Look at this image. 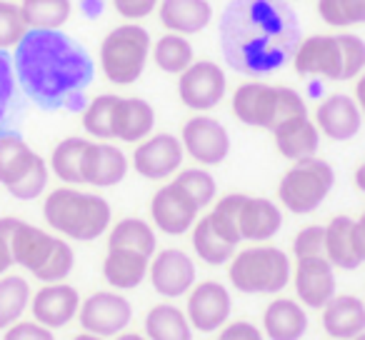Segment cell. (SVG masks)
<instances>
[{
  "label": "cell",
  "instance_id": "6da1fadb",
  "mask_svg": "<svg viewBox=\"0 0 365 340\" xmlns=\"http://www.w3.org/2000/svg\"><path fill=\"white\" fill-rule=\"evenodd\" d=\"M218 33L225 63L250 78L280 71L303 41L298 16L285 0H230Z\"/></svg>",
  "mask_w": 365,
  "mask_h": 340
},
{
  "label": "cell",
  "instance_id": "7a4b0ae2",
  "mask_svg": "<svg viewBox=\"0 0 365 340\" xmlns=\"http://www.w3.org/2000/svg\"><path fill=\"white\" fill-rule=\"evenodd\" d=\"M13 68L23 91L46 108L86 91L96 76L88 51L63 31H28L13 53Z\"/></svg>",
  "mask_w": 365,
  "mask_h": 340
},
{
  "label": "cell",
  "instance_id": "3957f363",
  "mask_svg": "<svg viewBox=\"0 0 365 340\" xmlns=\"http://www.w3.org/2000/svg\"><path fill=\"white\" fill-rule=\"evenodd\" d=\"M43 218L61 238L93 243L110 230L113 208L103 195L88 193L78 185H61L43 200Z\"/></svg>",
  "mask_w": 365,
  "mask_h": 340
},
{
  "label": "cell",
  "instance_id": "277c9868",
  "mask_svg": "<svg viewBox=\"0 0 365 340\" xmlns=\"http://www.w3.org/2000/svg\"><path fill=\"white\" fill-rule=\"evenodd\" d=\"M13 263L33 275L36 280L46 283H63L76 268V250L61 235L18 220L11 235Z\"/></svg>",
  "mask_w": 365,
  "mask_h": 340
},
{
  "label": "cell",
  "instance_id": "5b68a950",
  "mask_svg": "<svg viewBox=\"0 0 365 340\" xmlns=\"http://www.w3.org/2000/svg\"><path fill=\"white\" fill-rule=\"evenodd\" d=\"M228 280L243 295H280L293 280V260L278 245H248L230 258Z\"/></svg>",
  "mask_w": 365,
  "mask_h": 340
},
{
  "label": "cell",
  "instance_id": "8992f818",
  "mask_svg": "<svg viewBox=\"0 0 365 340\" xmlns=\"http://www.w3.org/2000/svg\"><path fill=\"white\" fill-rule=\"evenodd\" d=\"M230 108L243 125L263 128V130H273L278 123L308 113L303 96L295 88L268 86L260 81L240 83L230 98Z\"/></svg>",
  "mask_w": 365,
  "mask_h": 340
},
{
  "label": "cell",
  "instance_id": "52a82bcc",
  "mask_svg": "<svg viewBox=\"0 0 365 340\" xmlns=\"http://www.w3.org/2000/svg\"><path fill=\"white\" fill-rule=\"evenodd\" d=\"M51 168L18 133L0 135V185L16 200H36L46 193Z\"/></svg>",
  "mask_w": 365,
  "mask_h": 340
},
{
  "label": "cell",
  "instance_id": "ba28073f",
  "mask_svg": "<svg viewBox=\"0 0 365 340\" xmlns=\"http://www.w3.org/2000/svg\"><path fill=\"white\" fill-rule=\"evenodd\" d=\"M335 188V170L328 160L313 155L295 160L278 183V203L293 215L315 213Z\"/></svg>",
  "mask_w": 365,
  "mask_h": 340
},
{
  "label": "cell",
  "instance_id": "9c48e42d",
  "mask_svg": "<svg viewBox=\"0 0 365 340\" xmlns=\"http://www.w3.org/2000/svg\"><path fill=\"white\" fill-rule=\"evenodd\" d=\"M150 33L138 23H123L113 28L101 43L103 76L113 86H133L145 71L150 56Z\"/></svg>",
  "mask_w": 365,
  "mask_h": 340
},
{
  "label": "cell",
  "instance_id": "30bf717a",
  "mask_svg": "<svg viewBox=\"0 0 365 340\" xmlns=\"http://www.w3.org/2000/svg\"><path fill=\"white\" fill-rule=\"evenodd\" d=\"M78 323L83 333L113 340L115 335L125 333L128 325L133 323V303L118 290H98L83 298Z\"/></svg>",
  "mask_w": 365,
  "mask_h": 340
},
{
  "label": "cell",
  "instance_id": "8fae6325",
  "mask_svg": "<svg viewBox=\"0 0 365 340\" xmlns=\"http://www.w3.org/2000/svg\"><path fill=\"white\" fill-rule=\"evenodd\" d=\"M228 93L225 71L213 61H193L188 71L178 76V96L185 108L195 113H208L223 103Z\"/></svg>",
  "mask_w": 365,
  "mask_h": 340
},
{
  "label": "cell",
  "instance_id": "7c38bea8",
  "mask_svg": "<svg viewBox=\"0 0 365 340\" xmlns=\"http://www.w3.org/2000/svg\"><path fill=\"white\" fill-rule=\"evenodd\" d=\"M180 143L182 150L188 153V158H193L203 168L220 165L230 155L228 128L218 118L208 115V113H198V115L182 123Z\"/></svg>",
  "mask_w": 365,
  "mask_h": 340
},
{
  "label": "cell",
  "instance_id": "4fadbf2b",
  "mask_svg": "<svg viewBox=\"0 0 365 340\" xmlns=\"http://www.w3.org/2000/svg\"><path fill=\"white\" fill-rule=\"evenodd\" d=\"M200 218V208L188 190L180 183L170 180V183L160 185L150 198V220L153 228L160 233L170 235V238H180L195 225Z\"/></svg>",
  "mask_w": 365,
  "mask_h": 340
},
{
  "label": "cell",
  "instance_id": "5bb4252c",
  "mask_svg": "<svg viewBox=\"0 0 365 340\" xmlns=\"http://www.w3.org/2000/svg\"><path fill=\"white\" fill-rule=\"evenodd\" d=\"M148 280L153 290L165 300H178L193 290L198 283V268L195 260L180 248H163L150 258Z\"/></svg>",
  "mask_w": 365,
  "mask_h": 340
},
{
  "label": "cell",
  "instance_id": "9a60e30c",
  "mask_svg": "<svg viewBox=\"0 0 365 340\" xmlns=\"http://www.w3.org/2000/svg\"><path fill=\"white\" fill-rule=\"evenodd\" d=\"M185 298V315L195 333H218L233 315V295L220 280H200Z\"/></svg>",
  "mask_w": 365,
  "mask_h": 340
},
{
  "label": "cell",
  "instance_id": "2e32d148",
  "mask_svg": "<svg viewBox=\"0 0 365 340\" xmlns=\"http://www.w3.org/2000/svg\"><path fill=\"white\" fill-rule=\"evenodd\" d=\"M182 160H185V150L180 138L170 133H155L138 143L130 165L145 180H168L180 170Z\"/></svg>",
  "mask_w": 365,
  "mask_h": 340
},
{
  "label": "cell",
  "instance_id": "e0dca14e",
  "mask_svg": "<svg viewBox=\"0 0 365 340\" xmlns=\"http://www.w3.org/2000/svg\"><path fill=\"white\" fill-rule=\"evenodd\" d=\"M290 283L295 288V300L308 310H323L338 295L335 268L328 263L325 255L295 260Z\"/></svg>",
  "mask_w": 365,
  "mask_h": 340
},
{
  "label": "cell",
  "instance_id": "ac0fdd59",
  "mask_svg": "<svg viewBox=\"0 0 365 340\" xmlns=\"http://www.w3.org/2000/svg\"><path fill=\"white\" fill-rule=\"evenodd\" d=\"M293 68L303 78L343 81V48L338 36H308L298 43L293 53Z\"/></svg>",
  "mask_w": 365,
  "mask_h": 340
},
{
  "label": "cell",
  "instance_id": "d6986e66",
  "mask_svg": "<svg viewBox=\"0 0 365 340\" xmlns=\"http://www.w3.org/2000/svg\"><path fill=\"white\" fill-rule=\"evenodd\" d=\"M81 293L73 288L71 283H46L33 293L31 298V315L41 325L51 330H61L78 320V310H81Z\"/></svg>",
  "mask_w": 365,
  "mask_h": 340
},
{
  "label": "cell",
  "instance_id": "ffe728a7",
  "mask_svg": "<svg viewBox=\"0 0 365 340\" xmlns=\"http://www.w3.org/2000/svg\"><path fill=\"white\" fill-rule=\"evenodd\" d=\"M128 175V155L110 140H88L81 158L83 185L113 188Z\"/></svg>",
  "mask_w": 365,
  "mask_h": 340
},
{
  "label": "cell",
  "instance_id": "44dd1931",
  "mask_svg": "<svg viewBox=\"0 0 365 340\" xmlns=\"http://www.w3.org/2000/svg\"><path fill=\"white\" fill-rule=\"evenodd\" d=\"M313 123L318 125L320 135H325L328 140L348 143L358 135L365 120L353 96L333 93V96L323 98V101L318 103Z\"/></svg>",
  "mask_w": 365,
  "mask_h": 340
},
{
  "label": "cell",
  "instance_id": "7402d4cb",
  "mask_svg": "<svg viewBox=\"0 0 365 340\" xmlns=\"http://www.w3.org/2000/svg\"><path fill=\"white\" fill-rule=\"evenodd\" d=\"M283 228V208L270 198L245 195L238 215V233L243 243H270Z\"/></svg>",
  "mask_w": 365,
  "mask_h": 340
},
{
  "label": "cell",
  "instance_id": "603a6c76",
  "mask_svg": "<svg viewBox=\"0 0 365 340\" xmlns=\"http://www.w3.org/2000/svg\"><path fill=\"white\" fill-rule=\"evenodd\" d=\"M310 328L308 308L300 305L295 298L278 295L263 310V330L265 340H303Z\"/></svg>",
  "mask_w": 365,
  "mask_h": 340
},
{
  "label": "cell",
  "instance_id": "cb8c5ba5",
  "mask_svg": "<svg viewBox=\"0 0 365 340\" xmlns=\"http://www.w3.org/2000/svg\"><path fill=\"white\" fill-rule=\"evenodd\" d=\"M155 128V108L143 98H123L118 96L113 105V140L120 143H140L153 135Z\"/></svg>",
  "mask_w": 365,
  "mask_h": 340
},
{
  "label": "cell",
  "instance_id": "d4e9b609",
  "mask_svg": "<svg viewBox=\"0 0 365 340\" xmlns=\"http://www.w3.org/2000/svg\"><path fill=\"white\" fill-rule=\"evenodd\" d=\"M273 138H275V148L285 160H305V158L318 155L320 148V130L313 120L305 115H293L288 120L278 123L273 128Z\"/></svg>",
  "mask_w": 365,
  "mask_h": 340
},
{
  "label": "cell",
  "instance_id": "484cf974",
  "mask_svg": "<svg viewBox=\"0 0 365 340\" xmlns=\"http://www.w3.org/2000/svg\"><path fill=\"white\" fill-rule=\"evenodd\" d=\"M320 325L330 340H353L365 330V300L358 295H335L320 310Z\"/></svg>",
  "mask_w": 365,
  "mask_h": 340
},
{
  "label": "cell",
  "instance_id": "4316f807",
  "mask_svg": "<svg viewBox=\"0 0 365 340\" xmlns=\"http://www.w3.org/2000/svg\"><path fill=\"white\" fill-rule=\"evenodd\" d=\"M158 18L168 33L188 38L208 28L213 21V6L208 0H160Z\"/></svg>",
  "mask_w": 365,
  "mask_h": 340
},
{
  "label": "cell",
  "instance_id": "83f0119b",
  "mask_svg": "<svg viewBox=\"0 0 365 340\" xmlns=\"http://www.w3.org/2000/svg\"><path fill=\"white\" fill-rule=\"evenodd\" d=\"M148 268H150L148 255L128 248H108V255L103 260V278L113 290L125 293L145 283Z\"/></svg>",
  "mask_w": 365,
  "mask_h": 340
},
{
  "label": "cell",
  "instance_id": "f1b7e54d",
  "mask_svg": "<svg viewBox=\"0 0 365 340\" xmlns=\"http://www.w3.org/2000/svg\"><path fill=\"white\" fill-rule=\"evenodd\" d=\"M143 330H145L148 340H193L195 330L190 325L185 310L178 308L175 303L165 300V303L153 305L143 318Z\"/></svg>",
  "mask_w": 365,
  "mask_h": 340
},
{
  "label": "cell",
  "instance_id": "f546056e",
  "mask_svg": "<svg viewBox=\"0 0 365 340\" xmlns=\"http://www.w3.org/2000/svg\"><path fill=\"white\" fill-rule=\"evenodd\" d=\"M353 225L355 218L350 215H335L325 225V258L335 270H355L363 265L358 250H355Z\"/></svg>",
  "mask_w": 365,
  "mask_h": 340
},
{
  "label": "cell",
  "instance_id": "4dcf8cb0",
  "mask_svg": "<svg viewBox=\"0 0 365 340\" xmlns=\"http://www.w3.org/2000/svg\"><path fill=\"white\" fill-rule=\"evenodd\" d=\"M108 248H128V250H138V253L153 255L158 253V235L153 223L143 218H123L118 223L110 225L108 230Z\"/></svg>",
  "mask_w": 365,
  "mask_h": 340
},
{
  "label": "cell",
  "instance_id": "1f68e13d",
  "mask_svg": "<svg viewBox=\"0 0 365 340\" xmlns=\"http://www.w3.org/2000/svg\"><path fill=\"white\" fill-rule=\"evenodd\" d=\"M190 243H193V253L203 260L205 265H213V268H220V265H228L230 258L235 255V245H230L228 240H223L210 225L208 215L195 220V225L190 228Z\"/></svg>",
  "mask_w": 365,
  "mask_h": 340
},
{
  "label": "cell",
  "instance_id": "d6a6232c",
  "mask_svg": "<svg viewBox=\"0 0 365 340\" xmlns=\"http://www.w3.org/2000/svg\"><path fill=\"white\" fill-rule=\"evenodd\" d=\"M33 290L23 275H0V330L11 328L23 320L31 308Z\"/></svg>",
  "mask_w": 365,
  "mask_h": 340
},
{
  "label": "cell",
  "instance_id": "836d02e7",
  "mask_svg": "<svg viewBox=\"0 0 365 340\" xmlns=\"http://www.w3.org/2000/svg\"><path fill=\"white\" fill-rule=\"evenodd\" d=\"M88 145V138L81 135H71L66 140H61L51 153V160H48V168L51 173L61 180L63 185H83L81 178V158L83 150Z\"/></svg>",
  "mask_w": 365,
  "mask_h": 340
},
{
  "label": "cell",
  "instance_id": "e575fe53",
  "mask_svg": "<svg viewBox=\"0 0 365 340\" xmlns=\"http://www.w3.org/2000/svg\"><path fill=\"white\" fill-rule=\"evenodd\" d=\"M153 61L168 76H180L182 71H188L193 58V46L188 43L185 36H178V33H165L160 41L153 43L150 48Z\"/></svg>",
  "mask_w": 365,
  "mask_h": 340
},
{
  "label": "cell",
  "instance_id": "d590c367",
  "mask_svg": "<svg viewBox=\"0 0 365 340\" xmlns=\"http://www.w3.org/2000/svg\"><path fill=\"white\" fill-rule=\"evenodd\" d=\"M31 31H61L73 13L71 0H21Z\"/></svg>",
  "mask_w": 365,
  "mask_h": 340
},
{
  "label": "cell",
  "instance_id": "8d00e7d4",
  "mask_svg": "<svg viewBox=\"0 0 365 340\" xmlns=\"http://www.w3.org/2000/svg\"><path fill=\"white\" fill-rule=\"evenodd\" d=\"M243 198H245L243 193H230V195H223V198H215L213 208H210V213H208V220L215 233L223 240H228L230 245H235V248L243 243L238 233V215H240Z\"/></svg>",
  "mask_w": 365,
  "mask_h": 340
},
{
  "label": "cell",
  "instance_id": "74e56055",
  "mask_svg": "<svg viewBox=\"0 0 365 340\" xmlns=\"http://www.w3.org/2000/svg\"><path fill=\"white\" fill-rule=\"evenodd\" d=\"M118 96L115 93H103L96 96L88 108L83 110V130L93 138V140H113V105H115Z\"/></svg>",
  "mask_w": 365,
  "mask_h": 340
},
{
  "label": "cell",
  "instance_id": "f35d334b",
  "mask_svg": "<svg viewBox=\"0 0 365 340\" xmlns=\"http://www.w3.org/2000/svg\"><path fill=\"white\" fill-rule=\"evenodd\" d=\"M173 180L180 183L182 188L188 190V195L198 203L200 210H205L208 205H213L215 198H218V183H215V178L210 175L208 168H203V165L180 168Z\"/></svg>",
  "mask_w": 365,
  "mask_h": 340
},
{
  "label": "cell",
  "instance_id": "ab89813d",
  "mask_svg": "<svg viewBox=\"0 0 365 340\" xmlns=\"http://www.w3.org/2000/svg\"><path fill=\"white\" fill-rule=\"evenodd\" d=\"M318 16L333 28L365 26V0H318Z\"/></svg>",
  "mask_w": 365,
  "mask_h": 340
},
{
  "label": "cell",
  "instance_id": "60d3db41",
  "mask_svg": "<svg viewBox=\"0 0 365 340\" xmlns=\"http://www.w3.org/2000/svg\"><path fill=\"white\" fill-rule=\"evenodd\" d=\"M28 23L21 11V3L0 0V51H16L18 43L28 36Z\"/></svg>",
  "mask_w": 365,
  "mask_h": 340
},
{
  "label": "cell",
  "instance_id": "b9f144b4",
  "mask_svg": "<svg viewBox=\"0 0 365 340\" xmlns=\"http://www.w3.org/2000/svg\"><path fill=\"white\" fill-rule=\"evenodd\" d=\"M340 48H343V81H355L365 71V41L355 33H340Z\"/></svg>",
  "mask_w": 365,
  "mask_h": 340
},
{
  "label": "cell",
  "instance_id": "7bdbcfd3",
  "mask_svg": "<svg viewBox=\"0 0 365 340\" xmlns=\"http://www.w3.org/2000/svg\"><path fill=\"white\" fill-rule=\"evenodd\" d=\"M293 255L300 258H318L325 255V225H305L293 238Z\"/></svg>",
  "mask_w": 365,
  "mask_h": 340
},
{
  "label": "cell",
  "instance_id": "ee69618b",
  "mask_svg": "<svg viewBox=\"0 0 365 340\" xmlns=\"http://www.w3.org/2000/svg\"><path fill=\"white\" fill-rule=\"evenodd\" d=\"M16 68H13V56H8V51H0V123L6 118L8 108L13 103V96H16Z\"/></svg>",
  "mask_w": 365,
  "mask_h": 340
},
{
  "label": "cell",
  "instance_id": "f6af8a7d",
  "mask_svg": "<svg viewBox=\"0 0 365 340\" xmlns=\"http://www.w3.org/2000/svg\"><path fill=\"white\" fill-rule=\"evenodd\" d=\"M3 340H58L56 330L46 328L38 320H18L16 325L3 330Z\"/></svg>",
  "mask_w": 365,
  "mask_h": 340
},
{
  "label": "cell",
  "instance_id": "bcb514c9",
  "mask_svg": "<svg viewBox=\"0 0 365 340\" xmlns=\"http://www.w3.org/2000/svg\"><path fill=\"white\" fill-rule=\"evenodd\" d=\"M220 340H265L263 330L250 320H228L218 330Z\"/></svg>",
  "mask_w": 365,
  "mask_h": 340
},
{
  "label": "cell",
  "instance_id": "7dc6e473",
  "mask_svg": "<svg viewBox=\"0 0 365 340\" xmlns=\"http://www.w3.org/2000/svg\"><path fill=\"white\" fill-rule=\"evenodd\" d=\"M160 0H113L115 11L120 13L125 21H143L158 8Z\"/></svg>",
  "mask_w": 365,
  "mask_h": 340
},
{
  "label": "cell",
  "instance_id": "c3c4849f",
  "mask_svg": "<svg viewBox=\"0 0 365 340\" xmlns=\"http://www.w3.org/2000/svg\"><path fill=\"white\" fill-rule=\"evenodd\" d=\"M18 218H0V275H6L8 270L13 268V250H11V235H13V228H16Z\"/></svg>",
  "mask_w": 365,
  "mask_h": 340
},
{
  "label": "cell",
  "instance_id": "681fc988",
  "mask_svg": "<svg viewBox=\"0 0 365 340\" xmlns=\"http://www.w3.org/2000/svg\"><path fill=\"white\" fill-rule=\"evenodd\" d=\"M353 235H355V250L360 255V263H365V210L360 213V218L353 225Z\"/></svg>",
  "mask_w": 365,
  "mask_h": 340
},
{
  "label": "cell",
  "instance_id": "f907efd6",
  "mask_svg": "<svg viewBox=\"0 0 365 340\" xmlns=\"http://www.w3.org/2000/svg\"><path fill=\"white\" fill-rule=\"evenodd\" d=\"M355 103H358L360 113H363V120H365V71L355 78Z\"/></svg>",
  "mask_w": 365,
  "mask_h": 340
},
{
  "label": "cell",
  "instance_id": "816d5d0a",
  "mask_svg": "<svg viewBox=\"0 0 365 340\" xmlns=\"http://www.w3.org/2000/svg\"><path fill=\"white\" fill-rule=\"evenodd\" d=\"M353 183L355 188L360 190V193L365 195V163H360L358 168H355V175H353Z\"/></svg>",
  "mask_w": 365,
  "mask_h": 340
},
{
  "label": "cell",
  "instance_id": "f5cc1de1",
  "mask_svg": "<svg viewBox=\"0 0 365 340\" xmlns=\"http://www.w3.org/2000/svg\"><path fill=\"white\" fill-rule=\"evenodd\" d=\"M113 340H148V338H145V335H140V333H130V330H125V333L115 335Z\"/></svg>",
  "mask_w": 365,
  "mask_h": 340
},
{
  "label": "cell",
  "instance_id": "db71d44e",
  "mask_svg": "<svg viewBox=\"0 0 365 340\" xmlns=\"http://www.w3.org/2000/svg\"><path fill=\"white\" fill-rule=\"evenodd\" d=\"M73 340H106V338H98V335H91V333H81V335H76Z\"/></svg>",
  "mask_w": 365,
  "mask_h": 340
},
{
  "label": "cell",
  "instance_id": "11a10c76",
  "mask_svg": "<svg viewBox=\"0 0 365 340\" xmlns=\"http://www.w3.org/2000/svg\"><path fill=\"white\" fill-rule=\"evenodd\" d=\"M353 340H365V330H363V333L358 335V338H353Z\"/></svg>",
  "mask_w": 365,
  "mask_h": 340
},
{
  "label": "cell",
  "instance_id": "9f6ffc18",
  "mask_svg": "<svg viewBox=\"0 0 365 340\" xmlns=\"http://www.w3.org/2000/svg\"><path fill=\"white\" fill-rule=\"evenodd\" d=\"M215 340H220V338H215Z\"/></svg>",
  "mask_w": 365,
  "mask_h": 340
},
{
  "label": "cell",
  "instance_id": "6f0895ef",
  "mask_svg": "<svg viewBox=\"0 0 365 340\" xmlns=\"http://www.w3.org/2000/svg\"><path fill=\"white\" fill-rule=\"evenodd\" d=\"M285 3H288V0H285Z\"/></svg>",
  "mask_w": 365,
  "mask_h": 340
}]
</instances>
